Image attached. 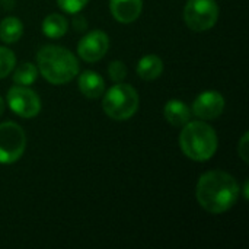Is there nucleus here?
I'll use <instances>...</instances> for the list:
<instances>
[{
	"instance_id": "obj_1",
	"label": "nucleus",
	"mask_w": 249,
	"mask_h": 249,
	"mask_svg": "<svg viewBox=\"0 0 249 249\" xmlns=\"http://www.w3.org/2000/svg\"><path fill=\"white\" fill-rule=\"evenodd\" d=\"M239 184L225 171H209L197 182L196 197L198 204L210 214L231 210L239 198Z\"/></svg>"
},
{
	"instance_id": "obj_2",
	"label": "nucleus",
	"mask_w": 249,
	"mask_h": 249,
	"mask_svg": "<svg viewBox=\"0 0 249 249\" xmlns=\"http://www.w3.org/2000/svg\"><path fill=\"white\" fill-rule=\"evenodd\" d=\"M42 77L53 85H64L79 74V63L71 51L60 45H44L36 54Z\"/></svg>"
},
{
	"instance_id": "obj_3",
	"label": "nucleus",
	"mask_w": 249,
	"mask_h": 249,
	"mask_svg": "<svg viewBox=\"0 0 249 249\" xmlns=\"http://www.w3.org/2000/svg\"><path fill=\"white\" fill-rule=\"evenodd\" d=\"M217 134L212 125L204 121H188L179 134V147L182 153L196 162L212 159L217 150Z\"/></svg>"
},
{
	"instance_id": "obj_4",
	"label": "nucleus",
	"mask_w": 249,
	"mask_h": 249,
	"mask_svg": "<svg viewBox=\"0 0 249 249\" xmlns=\"http://www.w3.org/2000/svg\"><path fill=\"white\" fill-rule=\"evenodd\" d=\"M139 104V93L133 86L117 83L105 92L102 108L109 118L115 121H125L137 112Z\"/></svg>"
},
{
	"instance_id": "obj_5",
	"label": "nucleus",
	"mask_w": 249,
	"mask_h": 249,
	"mask_svg": "<svg viewBox=\"0 0 249 249\" xmlns=\"http://www.w3.org/2000/svg\"><path fill=\"white\" fill-rule=\"evenodd\" d=\"M219 19V6L216 0H187L184 7V20L196 32L212 29Z\"/></svg>"
},
{
	"instance_id": "obj_6",
	"label": "nucleus",
	"mask_w": 249,
	"mask_h": 249,
	"mask_svg": "<svg viewBox=\"0 0 249 249\" xmlns=\"http://www.w3.org/2000/svg\"><path fill=\"white\" fill-rule=\"evenodd\" d=\"M26 147L23 128L12 121L0 124V163L10 165L19 160Z\"/></svg>"
},
{
	"instance_id": "obj_7",
	"label": "nucleus",
	"mask_w": 249,
	"mask_h": 249,
	"mask_svg": "<svg viewBox=\"0 0 249 249\" xmlns=\"http://www.w3.org/2000/svg\"><path fill=\"white\" fill-rule=\"evenodd\" d=\"M6 98L10 109L22 118H34L41 111L39 96L28 86L16 85L10 88Z\"/></svg>"
},
{
	"instance_id": "obj_8",
	"label": "nucleus",
	"mask_w": 249,
	"mask_h": 249,
	"mask_svg": "<svg viewBox=\"0 0 249 249\" xmlns=\"http://www.w3.org/2000/svg\"><path fill=\"white\" fill-rule=\"evenodd\" d=\"M109 48V38L104 31L95 29L88 32L77 45V53L82 60L95 63L101 60Z\"/></svg>"
},
{
	"instance_id": "obj_9",
	"label": "nucleus",
	"mask_w": 249,
	"mask_h": 249,
	"mask_svg": "<svg viewBox=\"0 0 249 249\" xmlns=\"http://www.w3.org/2000/svg\"><path fill=\"white\" fill-rule=\"evenodd\" d=\"M225 109V98L216 90L200 93L193 104V114L200 120H214Z\"/></svg>"
},
{
	"instance_id": "obj_10",
	"label": "nucleus",
	"mask_w": 249,
	"mask_h": 249,
	"mask_svg": "<svg viewBox=\"0 0 249 249\" xmlns=\"http://www.w3.org/2000/svg\"><path fill=\"white\" fill-rule=\"evenodd\" d=\"M109 10L115 20L121 23H131L140 16L143 10V0H109Z\"/></svg>"
},
{
	"instance_id": "obj_11",
	"label": "nucleus",
	"mask_w": 249,
	"mask_h": 249,
	"mask_svg": "<svg viewBox=\"0 0 249 249\" xmlns=\"http://www.w3.org/2000/svg\"><path fill=\"white\" fill-rule=\"evenodd\" d=\"M79 89L83 96L89 99H98L105 92V82L98 73L86 70L79 76Z\"/></svg>"
},
{
	"instance_id": "obj_12",
	"label": "nucleus",
	"mask_w": 249,
	"mask_h": 249,
	"mask_svg": "<svg viewBox=\"0 0 249 249\" xmlns=\"http://www.w3.org/2000/svg\"><path fill=\"white\" fill-rule=\"evenodd\" d=\"M165 120L174 127H184L191 120V109L187 104L178 99H171L163 108Z\"/></svg>"
},
{
	"instance_id": "obj_13",
	"label": "nucleus",
	"mask_w": 249,
	"mask_h": 249,
	"mask_svg": "<svg viewBox=\"0 0 249 249\" xmlns=\"http://www.w3.org/2000/svg\"><path fill=\"white\" fill-rule=\"evenodd\" d=\"M163 71V61L155 54L144 55L137 63V74L143 80H155Z\"/></svg>"
},
{
	"instance_id": "obj_14",
	"label": "nucleus",
	"mask_w": 249,
	"mask_h": 249,
	"mask_svg": "<svg viewBox=\"0 0 249 249\" xmlns=\"http://www.w3.org/2000/svg\"><path fill=\"white\" fill-rule=\"evenodd\" d=\"M67 29H69L67 19L63 15H58V13L48 15L42 22V32L48 38H53V39L61 38L67 32Z\"/></svg>"
},
{
	"instance_id": "obj_15",
	"label": "nucleus",
	"mask_w": 249,
	"mask_h": 249,
	"mask_svg": "<svg viewBox=\"0 0 249 249\" xmlns=\"http://www.w3.org/2000/svg\"><path fill=\"white\" fill-rule=\"evenodd\" d=\"M23 34V25L18 18L9 16L0 22V39L6 44H13L19 41Z\"/></svg>"
},
{
	"instance_id": "obj_16",
	"label": "nucleus",
	"mask_w": 249,
	"mask_h": 249,
	"mask_svg": "<svg viewBox=\"0 0 249 249\" xmlns=\"http://www.w3.org/2000/svg\"><path fill=\"white\" fill-rule=\"evenodd\" d=\"M38 77V69L32 63H22L13 73V82L22 86H31Z\"/></svg>"
},
{
	"instance_id": "obj_17",
	"label": "nucleus",
	"mask_w": 249,
	"mask_h": 249,
	"mask_svg": "<svg viewBox=\"0 0 249 249\" xmlns=\"http://www.w3.org/2000/svg\"><path fill=\"white\" fill-rule=\"evenodd\" d=\"M16 66V57L12 50L0 47V79H4L13 71Z\"/></svg>"
},
{
	"instance_id": "obj_18",
	"label": "nucleus",
	"mask_w": 249,
	"mask_h": 249,
	"mask_svg": "<svg viewBox=\"0 0 249 249\" xmlns=\"http://www.w3.org/2000/svg\"><path fill=\"white\" fill-rule=\"evenodd\" d=\"M108 74H109L111 80H114L117 83L118 82H123L125 79V76H127V67H125V64L123 61L115 60V61L109 63V66H108Z\"/></svg>"
},
{
	"instance_id": "obj_19",
	"label": "nucleus",
	"mask_w": 249,
	"mask_h": 249,
	"mask_svg": "<svg viewBox=\"0 0 249 249\" xmlns=\"http://www.w3.org/2000/svg\"><path fill=\"white\" fill-rule=\"evenodd\" d=\"M57 1H58L60 9H63L66 13L76 15L88 4L89 0H57Z\"/></svg>"
},
{
	"instance_id": "obj_20",
	"label": "nucleus",
	"mask_w": 249,
	"mask_h": 249,
	"mask_svg": "<svg viewBox=\"0 0 249 249\" xmlns=\"http://www.w3.org/2000/svg\"><path fill=\"white\" fill-rule=\"evenodd\" d=\"M238 155L241 156V159L245 162V163H248L249 162V136L248 133H245L244 136H242V139H241V142H239V144H238Z\"/></svg>"
},
{
	"instance_id": "obj_21",
	"label": "nucleus",
	"mask_w": 249,
	"mask_h": 249,
	"mask_svg": "<svg viewBox=\"0 0 249 249\" xmlns=\"http://www.w3.org/2000/svg\"><path fill=\"white\" fill-rule=\"evenodd\" d=\"M73 26L76 28V31H83V29H86L88 22H86V19H85L83 16L76 15V16L73 18Z\"/></svg>"
},
{
	"instance_id": "obj_22",
	"label": "nucleus",
	"mask_w": 249,
	"mask_h": 249,
	"mask_svg": "<svg viewBox=\"0 0 249 249\" xmlns=\"http://www.w3.org/2000/svg\"><path fill=\"white\" fill-rule=\"evenodd\" d=\"M3 112H4V99L0 96V115H1Z\"/></svg>"
},
{
	"instance_id": "obj_23",
	"label": "nucleus",
	"mask_w": 249,
	"mask_h": 249,
	"mask_svg": "<svg viewBox=\"0 0 249 249\" xmlns=\"http://www.w3.org/2000/svg\"><path fill=\"white\" fill-rule=\"evenodd\" d=\"M244 193H245V200H248V181L245 182V188H244Z\"/></svg>"
}]
</instances>
